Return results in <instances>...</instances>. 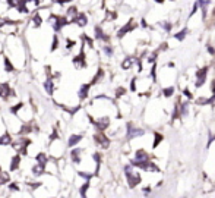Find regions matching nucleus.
<instances>
[{
    "mask_svg": "<svg viewBox=\"0 0 215 198\" xmlns=\"http://www.w3.org/2000/svg\"><path fill=\"white\" fill-rule=\"evenodd\" d=\"M94 32H95V38H97L98 41H102V43H110V35H109V34H105V32H104V30H102L99 25H95Z\"/></svg>",
    "mask_w": 215,
    "mask_h": 198,
    "instance_id": "13",
    "label": "nucleus"
},
{
    "mask_svg": "<svg viewBox=\"0 0 215 198\" xmlns=\"http://www.w3.org/2000/svg\"><path fill=\"white\" fill-rule=\"evenodd\" d=\"M82 40H83V43H86V46H88V47H91V49L94 47V40H92L91 37H88L86 34H83V35H82Z\"/></svg>",
    "mask_w": 215,
    "mask_h": 198,
    "instance_id": "36",
    "label": "nucleus"
},
{
    "mask_svg": "<svg viewBox=\"0 0 215 198\" xmlns=\"http://www.w3.org/2000/svg\"><path fill=\"white\" fill-rule=\"evenodd\" d=\"M208 68L205 66V68H202V69H199L197 72H196V82H195V85H196V88H199V87H202L203 84H205V81H206V75H208Z\"/></svg>",
    "mask_w": 215,
    "mask_h": 198,
    "instance_id": "11",
    "label": "nucleus"
},
{
    "mask_svg": "<svg viewBox=\"0 0 215 198\" xmlns=\"http://www.w3.org/2000/svg\"><path fill=\"white\" fill-rule=\"evenodd\" d=\"M22 109H24V103L21 101V103H16L15 106H12V107L9 109V112H11L12 115H18V112L22 110Z\"/></svg>",
    "mask_w": 215,
    "mask_h": 198,
    "instance_id": "33",
    "label": "nucleus"
},
{
    "mask_svg": "<svg viewBox=\"0 0 215 198\" xmlns=\"http://www.w3.org/2000/svg\"><path fill=\"white\" fill-rule=\"evenodd\" d=\"M160 25L167 31V32H170L171 31V28H173V24L171 22H168V21H162V22H160Z\"/></svg>",
    "mask_w": 215,
    "mask_h": 198,
    "instance_id": "38",
    "label": "nucleus"
},
{
    "mask_svg": "<svg viewBox=\"0 0 215 198\" xmlns=\"http://www.w3.org/2000/svg\"><path fill=\"white\" fill-rule=\"evenodd\" d=\"M173 94H174V87H168V88H164L162 89V95L167 97V98H170Z\"/></svg>",
    "mask_w": 215,
    "mask_h": 198,
    "instance_id": "35",
    "label": "nucleus"
},
{
    "mask_svg": "<svg viewBox=\"0 0 215 198\" xmlns=\"http://www.w3.org/2000/svg\"><path fill=\"white\" fill-rule=\"evenodd\" d=\"M132 167H133L132 164L126 166V167H125V173H126V178H127V183H129V186H130V188H135L138 183H141L142 178H141L139 173H135V172L132 170Z\"/></svg>",
    "mask_w": 215,
    "mask_h": 198,
    "instance_id": "2",
    "label": "nucleus"
},
{
    "mask_svg": "<svg viewBox=\"0 0 215 198\" xmlns=\"http://www.w3.org/2000/svg\"><path fill=\"white\" fill-rule=\"evenodd\" d=\"M214 101H215V95H212V97H209V98H206V97H199V98H196V104H197V106L214 104Z\"/></svg>",
    "mask_w": 215,
    "mask_h": 198,
    "instance_id": "17",
    "label": "nucleus"
},
{
    "mask_svg": "<svg viewBox=\"0 0 215 198\" xmlns=\"http://www.w3.org/2000/svg\"><path fill=\"white\" fill-rule=\"evenodd\" d=\"M3 27H6V22H5V18L0 16V28H3Z\"/></svg>",
    "mask_w": 215,
    "mask_h": 198,
    "instance_id": "51",
    "label": "nucleus"
},
{
    "mask_svg": "<svg viewBox=\"0 0 215 198\" xmlns=\"http://www.w3.org/2000/svg\"><path fill=\"white\" fill-rule=\"evenodd\" d=\"M6 3H8V6H9L11 9H16V6H18V0H6Z\"/></svg>",
    "mask_w": 215,
    "mask_h": 198,
    "instance_id": "43",
    "label": "nucleus"
},
{
    "mask_svg": "<svg viewBox=\"0 0 215 198\" xmlns=\"http://www.w3.org/2000/svg\"><path fill=\"white\" fill-rule=\"evenodd\" d=\"M76 41L75 40H70V38H66V50H72L75 47Z\"/></svg>",
    "mask_w": 215,
    "mask_h": 198,
    "instance_id": "39",
    "label": "nucleus"
},
{
    "mask_svg": "<svg viewBox=\"0 0 215 198\" xmlns=\"http://www.w3.org/2000/svg\"><path fill=\"white\" fill-rule=\"evenodd\" d=\"M81 154H82V150L81 148H73L70 151V159L73 163H79L81 161Z\"/></svg>",
    "mask_w": 215,
    "mask_h": 198,
    "instance_id": "21",
    "label": "nucleus"
},
{
    "mask_svg": "<svg viewBox=\"0 0 215 198\" xmlns=\"http://www.w3.org/2000/svg\"><path fill=\"white\" fill-rule=\"evenodd\" d=\"M31 22H34V27H41V24L44 22V19L41 18L40 12H35L32 15V18H31Z\"/></svg>",
    "mask_w": 215,
    "mask_h": 198,
    "instance_id": "24",
    "label": "nucleus"
},
{
    "mask_svg": "<svg viewBox=\"0 0 215 198\" xmlns=\"http://www.w3.org/2000/svg\"><path fill=\"white\" fill-rule=\"evenodd\" d=\"M132 65H133V59H132V57H126V59L122 62V69L127 70V69H130Z\"/></svg>",
    "mask_w": 215,
    "mask_h": 198,
    "instance_id": "32",
    "label": "nucleus"
},
{
    "mask_svg": "<svg viewBox=\"0 0 215 198\" xmlns=\"http://www.w3.org/2000/svg\"><path fill=\"white\" fill-rule=\"evenodd\" d=\"M154 2H157V3H164L165 0H154Z\"/></svg>",
    "mask_w": 215,
    "mask_h": 198,
    "instance_id": "55",
    "label": "nucleus"
},
{
    "mask_svg": "<svg viewBox=\"0 0 215 198\" xmlns=\"http://www.w3.org/2000/svg\"><path fill=\"white\" fill-rule=\"evenodd\" d=\"M82 135L81 134H73V135H70L69 137V140H67V147H75L76 144H79L81 141H82Z\"/></svg>",
    "mask_w": 215,
    "mask_h": 198,
    "instance_id": "16",
    "label": "nucleus"
},
{
    "mask_svg": "<svg viewBox=\"0 0 215 198\" xmlns=\"http://www.w3.org/2000/svg\"><path fill=\"white\" fill-rule=\"evenodd\" d=\"M3 63H5V70H6V72H9V73H11V72H15V66H13V63L9 60L8 56L3 57Z\"/></svg>",
    "mask_w": 215,
    "mask_h": 198,
    "instance_id": "25",
    "label": "nucleus"
},
{
    "mask_svg": "<svg viewBox=\"0 0 215 198\" xmlns=\"http://www.w3.org/2000/svg\"><path fill=\"white\" fill-rule=\"evenodd\" d=\"M43 87H44V89H46V92L48 94V95H53L54 94V81H53V78H47L46 81H44V84H43Z\"/></svg>",
    "mask_w": 215,
    "mask_h": 198,
    "instance_id": "15",
    "label": "nucleus"
},
{
    "mask_svg": "<svg viewBox=\"0 0 215 198\" xmlns=\"http://www.w3.org/2000/svg\"><path fill=\"white\" fill-rule=\"evenodd\" d=\"M35 160H37V163H40V164H47V161H48V157L44 154V153H38L37 154V157H35Z\"/></svg>",
    "mask_w": 215,
    "mask_h": 198,
    "instance_id": "31",
    "label": "nucleus"
},
{
    "mask_svg": "<svg viewBox=\"0 0 215 198\" xmlns=\"http://www.w3.org/2000/svg\"><path fill=\"white\" fill-rule=\"evenodd\" d=\"M89 188V180H86L81 188H79V194H81V198H86V191Z\"/></svg>",
    "mask_w": 215,
    "mask_h": 198,
    "instance_id": "34",
    "label": "nucleus"
},
{
    "mask_svg": "<svg viewBox=\"0 0 215 198\" xmlns=\"http://www.w3.org/2000/svg\"><path fill=\"white\" fill-rule=\"evenodd\" d=\"M142 135H145V131L144 129L135 128L132 122H127V125H126V138L127 140H135V138L142 137Z\"/></svg>",
    "mask_w": 215,
    "mask_h": 198,
    "instance_id": "4",
    "label": "nucleus"
},
{
    "mask_svg": "<svg viewBox=\"0 0 215 198\" xmlns=\"http://www.w3.org/2000/svg\"><path fill=\"white\" fill-rule=\"evenodd\" d=\"M9 189H12V191H18L19 188H18L16 183H11V185H9Z\"/></svg>",
    "mask_w": 215,
    "mask_h": 198,
    "instance_id": "50",
    "label": "nucleus"
},
{
    "mask_svg": "<svg viewBox=\"0 0 215 198\" xmlns=\"http://www.w3.org/2000/svg\"><path fill=\"white\" fill-rule=\"evenodd\" d=\"M94 141H95V144H98L102 148H109V145H110V140L107 138V135L104 132H97L94 135Z\"/></svg>",
    "mask_w": 215,
    "mask_h": 198,
    "instance_id": "10",
    "label": "nucleus"
},
{
    "mask_svg": "<svg viewBox=\"0 0 215 198\" xmlns=\"http://www.w3.org/2000/svg\"><path fill=\"white\" fill-rule=\"evenodd\" d=\"M209 3H211L209 0H197V5H199V8H200V12H202V18H203V19L206 18V8H208Z\"/></svg>",
    "mask_w": 215,
    "mask_h": 198,
    "instance_id": "22",
    "label": "nucleus"
},
{
    "mask_svg": "<svg viewBox=\"0 0 215 198\" xmlns=\"http://www.w3.org/2000/svg\"><path fill=\"white\" fill-rule=\"evenodd\" d=\"M130 164L135 166V167H139L142 170H146V172H158L157 164L152 163L151 160H145V161H136V160H133V161H130Z\"/></svg>",
    "mask_w": 215,
    "mask_h": 198,
    "instance_id": "6",
    "label": "nucleus"
},
{
    "mask_svg": "<svg viewBox=\"0 0 215 198\" xmlns=\"http://www.w3.org/2000/svg\"><path fill=\"white\" fill-rule=\"evenodd\" d=\"M102 50H104V53H105L107 56H109V57H111V56H113V47H111V46H104V47H102Z\"/></svg>",
    "mask_w": 215,
    "mask_h": 198,
    "instance_id": "42",
    "label": "nucleus"
},
{
    "mask_svg": "<svg viewBox=\"0 0 215 198\" xmlns=\"http://www.w3.org/2000/svg\"><path fill=\"white\" fill-rule=\"evenodd\" d=\"M44 169H46V166H44V164L37 163V164H34V166H32V173H34V175H37V176H40V175H43V173H44Z\"/></svg>",
    "mask_w": 215,
    "mask_h": 198,
    "instance_id": "29",
    "label": "nucleus"
},
{
    "mask_svg": "<svg viewBox=\"0 0 215 198\" xmlns=\"http://www.w3.org/2000/svg\"><path fill=\"white\" fill-rule=\"evenodd\" d=\"M104 75H105V72H104V69L102 68H99L98 70H97V73L94 75V78H92V81L89 82L91 85H95V84H98V82H101L102 79H104Z\"/></svg>",
    "mask_w": 215,
    "mask_h": 198,
    "instance_id": "18",
    "label": "nucleus"
},
{
    "mask_svg": "<svg viewBox=\"0 0 215 198\" xmlns=\"http://www.w3.org/2000/svg\"><path fill=\"white\" fill-rule=\"evenodd\" d=\"M206 49H208V53H209L211 56H215V49H214L212 46H206Z\"/></svg>",
    "mask_w": 215,
    "mask_h": 198,
    "instance_id": "49",
    "label": "nucleus"
},
{
    "mask_svg": "<svg viewBox=\"0 0 215 198\" xmlns=\"http://www.w3.org/2000/svg\"><path fill=\"white\" fill-rule=\"evenodd\" d=\"M187 32H189V28H183L181 31H179L177 34H174V38H176V40H179V41H183V40L186 38Z\"/></svg>",
    "mask_w": 215,
    "mask_h": 198,
    "instance_id": "30",
    "label": "nucleus"
},
{
    "mask_svg": "<svg viewBox=\"0 0 215 198\" xmlns=\"http://www.w3.org/2000/svg\"><path fill=\"white\" fill-rule=\"evenodd\" d=\"M187 109H189V103H180V115L181 116H187Z\"/></svg>",
    "mask_w": 215,
    "mask_h": 198,
    "instance_id": "37",
    "label": "nucleus"
},
{
    "mask_svg": "<svg viewBox=\"0 0 215 198\" xmlns=\"http://www.w3.org/2000/svg\"><path fill=\"white\" fill-rule=\"evenodd\" d=\"M59 138V134H57V131H56V128L53 129V134L50 135V142H53V141H56Z\"/></svg>",
    "mask_w": 215,
    "mask_h": 198,
    "instance_id": "45",
    "label": "nucleus"
},
{
    "mask_svg": "<svg viewBox=\"0 0 215 198\" xmlns=\"http://www.w3.org/2000/svg\"><path fill=\"white\" fill-rule=\"evenodd\" d=\"M69 19H73L75 16H78L79 15V9L76 8V6H69L67 9H66V13H64Z\"/></svg>",
    "mask_w": 215,
    "mask_h": 198,
    "instance_id": "20",
    "label": "nucleus"
},
{
    "mask_svg": "<svg viewBox=\"0 0 215 198\" xmlns=\"http://www.w3.org/2000/svg\"><path fill=\"white\" fill-rule=\"evenodd\" d=\"M162 140H164V135L162 134H160V132H154V142H152V148L155 150L161 142H162Z\"/></svg>",
    "mask_w": 215,
    "mask_h": 198,
    "instance_id": "23",
    "label": "nucleus"
},
{
    "mask_svg": "<svg viewBox=\"0 0 215 198\" xmlns=\"http://www.w3.org/2000/svg\"><path fill=\"white\" fill-rule=\"evenodd\" d=\"M38 186H40V183H37V182H35V183H31V188H32V189H37Z\"/></svg>",
    "mask_w": 215,
    "mask_h": 198,
    "instance_id": "54",
    "label": "nucleus"
},
{
    "mask_svg": "<svg viewBox=\"0 0 215 198\" xmlns=\"http://www.w3.org/2000/svg\"><path fill=\"white\" fill-rule=\"evenodd\" d=\"M141 25H142L144 28H146V27H148V24H146V21H145V19H142V21H141Z\"/></svg>",
    "mask_w": 215,
    "mask_h": 198,
    "instance_id": "53",
    "label": "nucleus"
},
{
    "mask_svg": "<svg viewBox=\"0 0 215 198\" xmlns=\"http://www.w3.org/2000/svg\"><path fill=\"white\" fill-rule=\"evenodd\" d=\"M136 28V24H135V21L133 19H130V21H127L119 31H117V38H123L126 34H129L130 31H133Z\"/></svg>",
    "mask_w": 215,
    "mask_h": 198,
    "instance_id": "9",
    "label": "nucleus"
},
{
    "mask_svg": "<svg viewBox=\"0 0 215 198\" xmlns=\"http://www.w3.org/2000/svg\"><path fill=\"white\" fill-rule=\"evenodd\" d=\"M183 94L187 97V98H193V94L190 92V89L189 88H184V91H183Z\"/></svg>",
    "mask_w": 215,
    "mask_h": 198,
    "instance_id": "47",
    "label": "nucleus"
},
{
    "mask_svg": "<svg viewBox=\"0 0 215 198\" xmlns=\"http://www.w3.org/2000/svg\"><path fill=\"white\" fill-rule=\"evenodd\" d=\"M19 163H21V156L19 154H16V156H13L12 157V164H11V170L13 172V170H16L18 167H19Z\"/></svg>",
    "mask_w": 215,
    "mask_h": 198,
    "instance_id": "28",
    "label": "nucleus"
},
{
    "mask_svg": "<svg viewBox=\"0 0 215 198\" xmlns=\"http://www.w3.org/2000/svg\"><path fill=\"white\" fill-rule=\"evenodd\" d=\"M125 94H126V88H125V87H119V88L116 89V98L123 97Z\"/></svg>",
    "mask_w": 215,
    "mask_h": 198,
    "instance_id": "40",
    "label": "nucleus"
},
{
    "mask_svg": "<svg viewBox=\"0 0 215 198\" xmlns=\"http://www.w3.org/2000/svg\"><path fill=\"white\" fill-rule=\"evenodd\" d=\"M130 89H132L133 92L136 91V78H133V79H132V82H130Z\"/></svg>",
    "mask_w": 215,
    "mask_h": 198,
    "instance_id": "48",
    "label": "nucleus"
},
{
    "mask_svg": "<svg viewBox=\"0 0 215 198\" xmlns=\"http://www.w3.org/2000/svg\"><path fill=\"white\" fill-rule=\"evenodd\" d=\"M79 176L83 178V179H86V180H89L94 175H92V173H88V172H79Z\"/></svg>",
    "mask_w": 215,
    "mask_h": 198,
    "instance_id": "44",
    "label": "nucleus"
},
{
    "mask_svg": "<svg viewBox=\"0 0 215 198\" xmlns=\"http://www.w3.org/2000/svg\"><path fill=\"white\" fill-rule=\"evenodd\" d=\"M70 24H75V25L83 28V27H86V24H88V15H86L85 12H79L78 16H75L73 19H70Z\"/></svg>",
    "mask_w": 215,
    "mask_h": 198,
    "instance_id": "12",
    "label": "nucleus"
},
{
    "mask_svg": "<svg viewBox=\"0 0 215 198\" xmlns=\"http://www.w3.org/2000/svg\"><path fill=\"white\" fill-rule=\"evenodd\" d=\"M73 65H75V68L76 69H83V68H86V57H85V51H83V47L81 49V51H79V54H76L75 57H73Z\"/></svg>",
    "mask_w": 215,
    "mask_h": 198,
    "instance_id": "8",
    "label": "nucleus"
},
{
    "mask_svg": "<svg viewBox=\"0 0 215 198\" xmlns=\"http://www.w3.org/2000/svg\"><path fill=\"white\" fill-rule=\"evenodd\" d=\"M197 9H199V5H197V2H196V3L193 5V11L190 12V15H189V18H192V16H193V15H195V13L197 12Z\"/></svg>",
    "mask_w": 215,
    "mask_h": 198,
    "instance_id": "46",
    "label": "nucleus"
},
{
    "mask_svg": "<svg viewBox=\"0 0 215 198\" xmlns=\"http://www.w3.org/2000/svg\"><path fill=\"white\" fill-rule=\"evenodd\" d=\"M47 22L51 25V28L54 30V34H59L64 27L70 25V19L66 15H57V13H51L50 18L47 19Z\"/></svg>",
    "mask_w": 215,
    "mask_h": 198,
    "instance_id": "1",
    "label": "nucleus"
},
{
    "mask_svg": "<svg viewBox=\"0 0 215 198\" xmlns=\"http://www.w3.org/2000/svg\"><path fill=\"white\" fill-rule=\"evenodd\" d=\"M135 160L136 161H145V160H149V154L145 151V150H136L135 153Z\"/></svg>",
    "mask_w": 215,
    "mask_h": 198,
    "instance_id": "19",
    "label": "nucleus"
},
{
    "mask_svg": "<svg viewBox=\"0 0 215 198\" xmlns=\"http://www.w3.org/2000/svg\"><path fill=\"white\" fill-rule=\"evenodd\" d=\"M91 84H82L81 85V88H79V91H78V97H79V100L81 101H83L85 98L89 95V89H91Z\"/></svg>",
    "mask_w": 215,
    "mask_h": 198,
    "instance_id": "14",
    "label": "nucleus"
},
{
    "mask_svg": "<svg viewBox=\"0 0 215 198\" xmlns=\"http://www.w3.org/2000/svg\"><path fill=\"white\" fill-rule=\"evenodd\" d=\"M29 144H31L29 138L22 137V138H19V140H16V141L13 142V147H15V150H16L19 154H27V147H28Z\"/></svg>",
    "mask_w": 215,
    "mask_h": 198,
    "instance_id": "7",
    "label": "nucleus"
},
{
    "mask_svg": "<svg viewBox=\"0 0 215 198\" xmlns=\"http://www.w3.org/2000/svg\"><path fill=\"white\" fill-rule=\"evenodd\" d=\"M89 120H91V123L95 126V129H97L98 132H104L107 128H109V125H110V118H109V116H101V118H98L97 120L92 119V118L89 116Z\"/></svg>",
    "mask_w": 215,
    "mask_h": 198,
    "instance_id": "3",
    "label": "nucleus"
},
{
    "mask_svg": "<svg viewBox=\"0 0 215 198\" xmlns=\"http://www.w3.org/2000/svg\"><path fill=\"white\" fill-rule=\"evenodd\" d=\"M15 95H16V94H15V91L11 88L9 82H0V98H2V100L8 101L9 98H12V97H15Z\"/></svg>",
    "mask_w": 215,
    "mask_h": 198,
    "instance_id": "5",
    "label": "nucleus"
},
{
    "mask_svg": "<svg viewBox=\"0 0 215 198\" xmlns=\"http://www.w3.org/2000/svg\"><path fill=\"white\" fill-rule=\"evenodd\" d=\"M9 144H12V137L9 132H6L5 135L0 137V145H9Z\"/></svg>",
    "mask_w": 215,
    "mask_h": 198,
    "instance_id": "26",
    "label": "nucleus"
},
{
    "mask_svg": "<svg viewBox=\"0 0 215 198\" xmlns=\"http://www.w3.org/2000/svg\"><path fill=\"white\" fill-rule=\"evenodd\" d=\"M6 182H9V175L8 173H0V185H5Z\"/></svg>",
    "mask_w": 215,
    "mask_h": 198,
    "instance_id": "41",
    "label": "nucleus"
},
{
    "mask_svg": "<svg viewBox=\"0 0 215 198\" xmlns=\"http://www.w3.org/2000/svg\"><path fill=\"white\" fill-rule=\"evenodd\" d=\"M60 46V38H59V34H54L53 35V41H51V47H50V51H56Z\"/></svg>",
    "mask_w": 215,
    "mask_h": 198,
    "instance_id": "27",
    "label": "nucleus"
},
{
    "mask_svg": "<svg viewBox=\"0 0 215 198\" xmlns=\"http://www.w3.org/2000/svg\"><path fill=\"white\" fill-rule=\"evenodd\" d=\"M211 89H212V92H214V95H215V79L211 82Z\"/></svg>",
    "mask_w": 215,
    "mask_h": 198,
    "instance_id": "52",
    "label": "nucleus"
}]
</instances>
